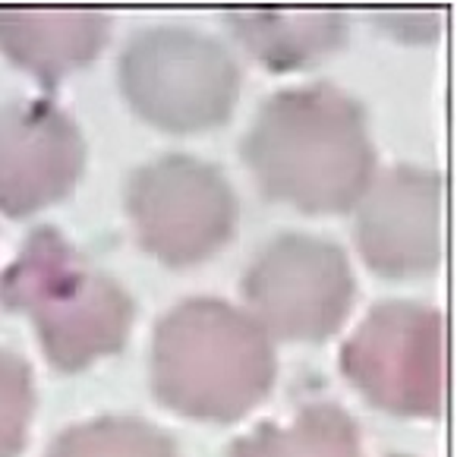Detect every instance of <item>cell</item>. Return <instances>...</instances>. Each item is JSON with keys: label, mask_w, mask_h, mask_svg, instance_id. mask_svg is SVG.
<instances>
[{"label": "cell", "mask_w": 457, "mask_h": 457, "mask_svg": "<svg viewBox=\"0 0 457 457\" xmlns=\"http://www.w3.org/2000/svg\"><path fill=\"white\" fill-rule=\"evenodd\" d=\"M262 189L306 212L347 209L372 180L363 108L335 86H296L265 98L243 139Z\"/></svg>", "instance_id": "obj_1"}, {"label": "cell", "mask_w": 457, "mask_h": 457, "mask_svg": "<svg viewBox=\"0 0 457 457\" xmlns=\"http://www.w3.org/2000/svg\"><path fill=\"white\" fill-rule=\"evenodd\" d=\"M275 378L271 335L230 303L193 296L162 319L152 385L168 407L202 420H237Z\"/></svg>", "instance_id": "obj_2"}, {"label": "cell", "mask_w": 457, "mask_h": 457, "mask_svg": "<svg viewBox=\"0 0 457 457\" xmlns=\"http://www.w3.org/2000/svg\"><path fill=\"white\" fill-rule=\"evenodd\" d=\"M0 300L35 322L47 360L82 370L123 347L133 322L127 290L57 228H35L0 278Z\"/></svg>", "instance_id": "obj_3"}, {"label": "cell", "mask_w": 457, "mask_h": 457, "mask_svg": "<svg viewBox=\"0 0 457 457\" xmlns=\"http://www.w3.org/2000/svg\"><path fill=\"white\" fill-rule=\"evenodd\" d=\"M120 86L129 104L158 127L209 129L234 111L240 67L212 35L148 26L123 47Z\"/></svg>", "instance_id": "obj_4"}, {"label": "cell", "mask_w": 457, "mask_h": 457, "mask_svg": "<svg viewBox=\"0 0 457 457\" xmlns=\"http://www.w3.org/2000/svg\"><path fill=\"white\" fill-rule=\"evenodd\" d=\"M344 372L391 413L429 417L445 401V319L436 306L385 300L344 344Z\"/></svg>", "instance_id": "obj_5"}, {"label": "cell", "mask_w": 457, "mask_h": 457, "mask_svg": "<svg viewBox=\"0 0 457 457\" xmlns=\"http://www.w3.org/2000/svg\"><path fill=\"white\" fill-rule=\"evenodd\" d=\"M253 312L269 335L319 341L344 322L353 300V275L344 249L325 237L281 234L243 278Z\"/></svg>", "instance_id": "obj_6"}, {"label": "cell", "mask_w": 457, "mask_h": 457, "mask_svg": "<svg viewBox=\"0 0 457 457\" xmlns=\"http://www.w3.org/2000/svg\"><path fill=\"white\" fill-rule=\"evenodd\" d=\"M127 205L142 246L174 265L215 253L237 221V195L221 170L180 152L142 164Z\"/></svg>", "instance_id": "obj_7"}, {"label": "cell", "mask_w": 457, "mask_h": 457, "mask_svg": "<svg viewBox=\"0 0 457 457\" xmlns=\"http://www.w3.org/2000/svg\"><path fill=\"white\" fill-rule=\"evenodd\" d=\"M357 240L385 275H417L442 256V174L391 164L357 199Z\"/></svg>", "instance_id": "obj_8"}, {"label": "cell", "mask_w": 457, "mask_h": 457, "mask_svg": "<svg viewBox=\"0 0 457 457\" xmlns=\"http://www.w3.org/2000/svg\"><path fill=\"white\" fill-rule=\"evenodd\" d=\"M86 142L51 101L0 104V209L29 215L61 199L82 174Z\"/></svg>", "instance_id": "obj_9"}, {"label": "cell", "mask_w": 457, "mask_h": 457, "mask_svg": "<svg viewBox=\"0 0 457 457\" xmlns=\"http://www.w3.org/2000/svg\"><path fill=\"white\" fill-rule=\"evenodd\" d=\"M108 29L101 10H0V47L45 82L92 61Z\"/></svg>", "instance_id": "obj_10"}, {"label": "cell", "mask_w": 457, "mask_h": 457, "mask_svg": "<svg viewBox=\"0 0 457 457\" xmlns=\"http://www.w3.org/2000/svg\"><path fill=\"white\" fill-rule=\"evenodd\" d=\"M237 38L269 67H303L331 54L347 38L341 10H230Z\"/></svg>", "instance_id": "obj_11"}, {"label": "cell", "mask_w": 457, "mask_h": 457, "mask_svg": "<svg viewBox=\"0 0 457 457\" xmlns=\"http://www.w3.org/2000/svg\"><path fill=\"white\" fill-rule=\"evenodd\" d=\"M230 457H363L357 423L337 403H310L290 423L237 438Z\"/></svg>", "instance_id": "obj_12"}, {"label": "cell", "mask_w": 457, "mask_h": 457, "mask_svg": "<svg viewBox=\"0 0 457 457\" xmlns=\"http://www.w3.org/2000/svg\"><path fill=\"white\" fill-rule=\"evenodd\" d=\"M47 457H180L177 445L142 420H92L67 429Z\"/></svg>", "instance_id": "obj_13"}, {"label": "cell", "mask_w": 457, "mask_h": 457, "mask_svg": "<svg viewBox=\"0 0 457 457\" xmlns=\"http://www.w3.org/2000/svg\"><path fill=\"white\" fill-rule=\"evenodd\" d=\"M32 417V372L16 353L0 350V457H16Z\"/></svg>", "instance_id": "obj_14"}]
</instances>
